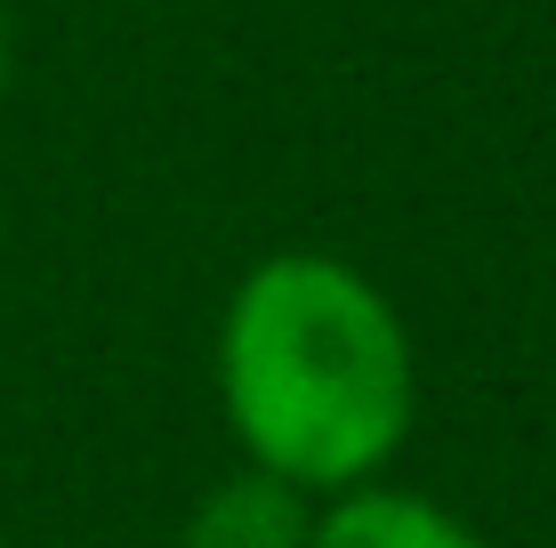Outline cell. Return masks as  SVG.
<instances>
[{
    "label": "cell",
    "mask_w": 556,
    "mask_h": 548,
    "mask_svg": "<svg viewBox=\"0 0 556 548\" xmlns=\"http://www.w3.org/2000/svg\"><path fill=\"white\" fill-rule=\"evenodd\" d=\"M306 548H476V533L419 493H355L315 524Z\"/></svg>",
    "instance_id": "cell-3"
},
{
    "label": "cell",
    "mask_w": 556,
    "mask_h": 548,
    "mask_svg": "<svg viewBox=\"0 0 556 548\" xmlns=\"http://www.w3.org/2000/svg\"><path fill=\"white\" fill-rule=\"evenodd\" d=\"M0 89H9V33H0Z\"/></svg>",
    "instance_id": "cell-4"
},
{
    "label": "cell",
    "mask_w": 556,
    "mask_h": 548,
    "mask_svg": "<svg viewBox=\"0 0 556 548\" xmlns=\"http://www.w3.org/2000/svg\"><path fill=\"white\" fill-rule=\"evenodd\" d=\"M306 540H315V524L299 508V484L266 476V468L218 484L186 524V548H306Z\"/></svg>",
    "instance_id": "cell-2"
},
{
    "label": "cell",
    "mask_w": 556,
    "mask_h": 548,
    "mask_svg": "<svg viewBox=\"0 0 556 548\" xmlns=\"http://www.w3.org/2000/svg\"><path fill=\"white\" fill-rule=\"evenodd\" d=\"M226 420L282 484H355L412 428V339L355 267L282 251L218 331Z\"/></svg>",
    "instance_id": "cell-1"
}]
</instances>
